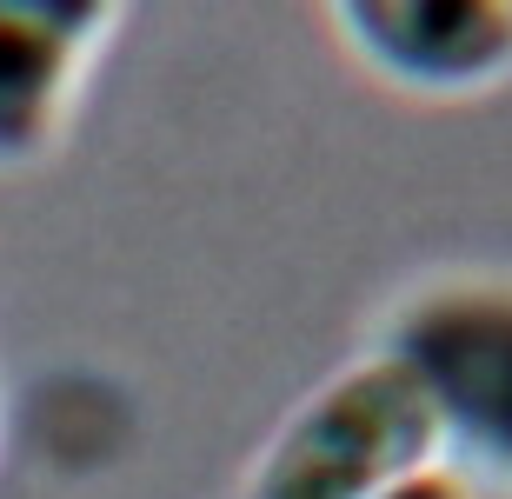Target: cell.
<instances>
[{
  "label": "cell",
  "mask_w": 512,
  "mask_h": 499,
  "mask_svg": "<svg viewBox=\"0 0 512 499\" xmlns=\"http://www.w3.org/2000/svg\"><path fill=\"white\" fill-rule=\"evenodd\" d=\"M439 420L399 360H366L326 380L273 433L247 499H393L433 473Z\"/></svg>",
  "instance_id": "1"
},
{
  "label": "cell",
  "mask_w": 512,
  "mask_h": 499,
  "mask_svg": "<svg viewBox=\"0 0 512 499\" xmlns=\"http://www.w3.org/2000/svg\"><path fill=\"white\" fill-rule=\"evenodd\" d=\"M386 360L413 373L439 420V440L512 473V287L453 280L393 320Z\"/></svg>",
  "instance_id": "2"
},
{
  "label": "cell",
  "mask_w": 512,
  "mask_h": 499,
  "mask_svg": "<svg viewBox=\"0 0 512 499\" xmlns=\"http://www.w3.org/2000/svg\"><path fill=\"white\" fill-rule=\"evenodd\" d=\"M353 54L413 94H479L512 74V7L486 0H353L333 7Z\"/></svg>",
  "instance_id": "3"
},
{
  "label": "cell",
  "mask_w": 512,
  "mask_h": 499,
  "mask_svg": "<svg viewBox=\"0 0 512 499\" xmlns=\"http://www.w3.org/2000/svg\"><path fill=\"white\" fill-rule=\"evenodd\" d=\"M107 27L114 7L87 0H0V167L40 160L60 140Z\"/></svg>",
  "instance_id": "4"
},
{
  "label": "cell",
  "mask_w": 512,
  "mask_h": 499,
  "mask_svg": "<svg viewBox=\"0 0 512 499\" xmlns=\"http://www.w3.org/2000/svg\"><path fill=\"white\" fill-rule=\"evenodd\" d=\"M393 499H473L459 480H446V473H426V480H413V486H399Z\"/></svg>",
  "instance_id": "5"
}]
</instances>
